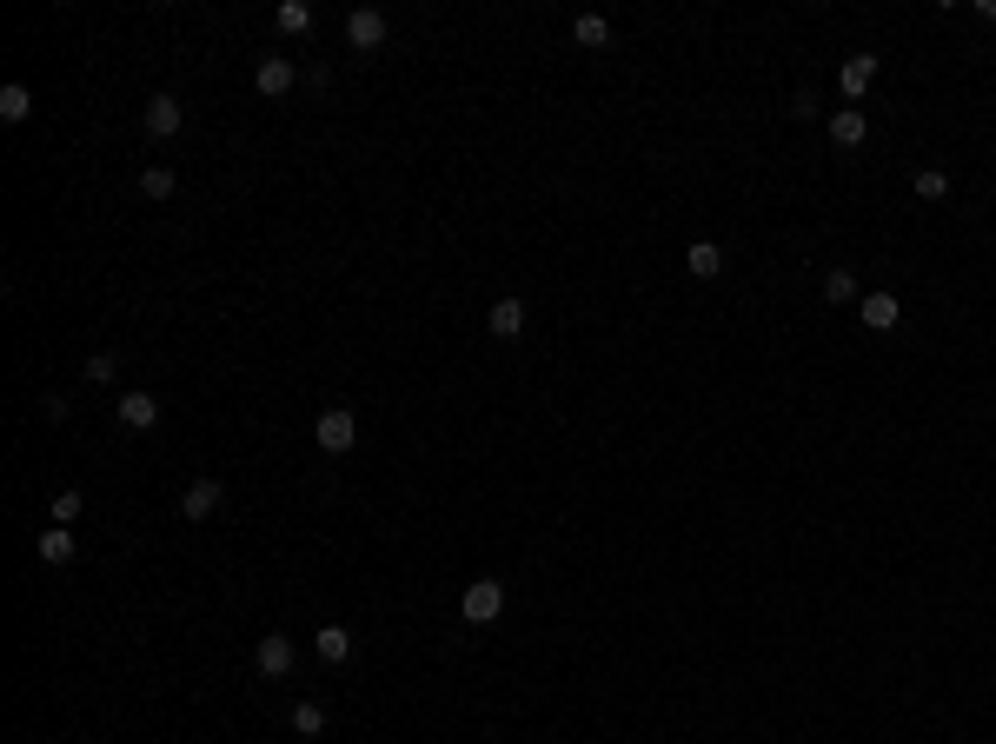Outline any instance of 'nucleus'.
I'll return each instance as SVG.
<instances>
[{
  "instance_id": "obj_1",
  "label": "nucleus",
  "mask_w": 996,
  "mask_h": 744,
  "mask_svg": "<svg viewBox=\"0 0 996 744\" xmlns=\"http://www.w3.org/2000/svg\"><path fill=\"white\" fill-rule=\"evenodd\" d=\"M313 439L326 452H352V446H359V412H352V406H326L313 419Z\"/></svg>"
},
{
  "instance_id": "obj_2",
  "label": "nucleus",
  "mask_w": 996,
  "mask_h": 744,
  "mask_svg": "<svg viewBox=\"0 0 996 744\" xmlns=\"http://www.w3.org/2000/svg\"><path fill=\"white\" fill-rule=\"evenodd\" d=\"M293 665H299V645L286 632H266L253 645V671H259V678H293Z\"/></svg>"
},
{
  "instance_id": "obj_3",
  "label": "nucleus",
  "mask_w": 996,
  "mask_h": 744,
  "mask_svg": "<svg viewBox=\"0 0 996 744\" xmlns=\"http://www.w3.org/2000/svg\"><path fill=\"white\" fill-rule=\"evenodd\" d=\"M459 612H465V625H492V618L505 612V585H498V578H472L465 598H459Z\"/></svg>"
},
{
  "instance_id": "obj_4",
  "label": "nucleus",
  "mask_w": 996,
  "mask_h": 744,
  "mask_svg": "<svg viewBox=\"0 0 996 744\" xmlns=\"http://www.w3.org/2000/svg\"><path fill=\"white\" fill-rule=\"evenodd\" d=\"M346 40H352V54H379V47H386V14H379V7H352Z\"/></svg>"
},
{
  "instance_id": "obj_5",
  "label": "nucleus",
  "mask_w": 996,
  "mask_h": 744,
  "mask_svg": "<svg viewBox=\"0 0 996 744\" xmlns=\"http://www.w3.org/2000/svg\"><path fill=\"white\" fill-rule=\"evenodd\" d=\"M293 80H299V67H293L286 54H266V60L253 67V87L266 93V100H279V93H293Z\"/></svg>"
},
{
  "instance_id": "obj_6",
  "label": "nucleus",
  "mask_w": 996,
  "mask_h": 744,
  "mask_svg": "<svg viewBox=\"0 0 996 744\" xmlns=\"http://www.w3.org/2000/svg\"><path fill=\"white\" fill-rule=\"evenodd\" d=\"M220 499H226V485H220V479H193V485L180 492V512L200 525V519H213V512H220Z\"/></svg>"
},
{
  "instance_id": "obj_7",
  "label": "nucleus",
  "mask_w": 996,
  "mask_h": 744,
  "mask_svg": "<svg viewBox=\"0 0 996 744\" xmlns=\"http://www.w3.org/2000/svg\"><path fill=\"white\" fill-rule=\"evenodd\" d=\"M113 412H120V426L127 432H153L160 426V399H153V392H120V406Z\"/></svg>"
},
{
  "instance_id": "obj_8",
  "label": "nucleus",
  "mask_w": 996,
  "mask_h": 744,
  "mask_svg": "<svg viewBox=\"0 0 996 744\" xmlns=\"http://www.w3.org/2000/svg\"><path fill=\"white\" fill-rule=\"evenodd\" d=\"M870 80H877V54H850L844 67H837V93H844V100H864Z\"/></svg>"
},
{
  "instance_id": "obj_9",
  "label": "nucleus",
  "mask_w": 996,
  "mask_h": 744,
  "mask_svg": "<svg viewBox=\"0 0 996 744\" xmlns=\"http://www.w3.org/2000/svg\"><path fill=\"white\" fill-rule=\"evenodd\" d=\"M857 313H864V326H870V333H897L904 306H897V293H864V299H857Z\"/></svg>"
},
{
  "instance_id": "obj_10",
  "label": "nucleus",
  "mask_w": 996,
  "mask_h": 744,
  "mask_svg": "<svg viewBox=\"0 0 996 744\" xmlns=\"http://www.w3.org/2000/svg\"><path fill=\"white\" fill-rule=\"evenodd\" d=\"M180 120H186V107L173 100V93H153V100H147V133H153V140H173Z\"/></svg>"
},
{
  "instance_id": "obj_11",
  "label": "nucleus",
  "mask_w": 996,
  "mask_h": 744,
  "mask_svg": "<svg viewBox=\"0 0 996 744\" xmlns=\"http://www.w3.org/2000/svg\"><path fill=\"white\" fill-rule=\"evenodd\" d=\"M864 133H870V120L857 107H837L830 113V147H864Z\"/></svg>"
},
{
  "instance_id": "obj_12",
  "label": "nucleus",
  "mask_w": 996,
  "mask_h": 744,
  "mask_svg": "<svg viewBox=\"0 0 996 744\" xmlns=\"http://www.w3.org/2000/svg\"><path fill=\"white\" fill-rule=\"evenodd\" d=\"M313 651L326 658V665H346V658H352V632H346V625H319V632H313Z\"/></svg>"
},
{
  "instance_id": "obj_13",
  "label": "nucleus",
  "mask_w": 996,
  "mask_h": 744,
  "mask_svg": "<svg viewBox=\"0 0 996 744\" xmlns=\"http://www.w3.org/2000/svg\"><path fill=\"white\" fill-rule=\"evenodd\" d=\"M485 326H492L498 339H518L525 333V299H498L492 313H485Z\"/></svg>"
},
{
  "instance_id": "obj_14",
  "label": "nucleus",
  "mask_w": 996,
  "mask_h": 744,
  "mask_svg": "<svg viewBox=\"0 0 996 744\" xmlns=\"http://www.w3.org/2000/svg\"><path fill=\"white\" fill-rule=\"evenodd\" d=\"M684 273H698V279H718V273H724V246H718V240H698L691 253H684Z\"/></svg>"
},
{
  "instance_id": "obj_15",
  "label": "nucleus",
  "mask_w": 996,
  "mask_h": 744,
  "mask_svg": "<svg viewBox=\"0 0 996 744\" xmlns=\"http://www.w3.org/2000/svg\"><path fill=\"white\" fill-rule=\"evenodd\" d=\"M40 565H74V532H67V525H47V532H40Z\"/></svg>"
},
{
  "instance_id": "obj_16",
  "label": "nucleus",
  "mask_w": 996,
  "mask_h": 744,
  "mask_svg": "<svg viewBox=\"0 0 996 744\" xmlns=\"http://www.w3.org/2000/svg\"><path fill=\"white\" fill-rule=\"evenodd\" d=\"M27 113H34V93L20 87V80H7V87H0V120H7V127H20Z\"/></svg>"
},
{
  "instance_id": "obj_17",
  "label": "nucleus",
  "mask_w": 996,
  "mask_h": 744,
  "mask_svg": "<svg viewBox=\"0 0 996 744\" xmlns=\"http://www.w3.org/2000/svg\"><path fill=\"white\" fill-rule=\"evenodd\" d=\"M572 40H578V47H591V54H598V47H605V40H611V20H605V14H578V20H572Z\"/></svg>"
},
{
  "instance_id": "obj_18",
  "label": "nucleus",
  "mask_w": 996,
  "mask_h": 744,
  "mask_svg": "<svg viewBox=\"0 0 996 744\" xmlns=\"http://www.w3.org/2000/svg\"><path fill=\"white\" fill-rule=\"evenodd\" d=\"M293 731H299V738H326V705L299 698V705H293Z\"/></svg>"
},
{
  "instance_id": "obj_19",
  "label": "nucleus",
  "mask_w": 996,
  "mask_h": 744,
  "mask_svg": "<svg viewBox=\"0 0 996 744\" xmlns=\"http://www.w3.org/2000/svg\"><path fill=\"white\" fill-rule=\"evenodd\" d=\"M279 34H313V7L306 0H279Z\"/></svg>"
},
{
  "instance_id": "obj_20",
  "label": "nucleus",
  "mask_w": 996,
  "mask_h": 744,
  "mask_svg": "<svg viewBox=\"0 0 996 744\" xmlns=\"http://www.w3.org/2000/svg\"><path fill=\"white\" fill-rule=\"evenodd\" d=\"M824 299L830 306H850V299H857V273H850V266H830L824 273Z\"/></svg>"
},
{
  "instance_id": "obj_21",
  "label": "nucleus",
  "mask_w": 996,
  "mask_h": 744,
  "mask_svg": "<svg viewBox=\"0 0 996 744\" xmlns=\"http://www.w3.org/2000/svg\"><path fill=\"white\" fill-rule=\"evenodd\" d=\"M943 193H950V173H943V167H923V173H917V200H943Z\"/></svg>"
},
{
  "instance_id": "obj_22",
  "label": "nucleus",
  "mask_w": 996,
  "mask_h": 744,
  "mask_svg": "<svg viewBox=\"0 0 996 744\" xmlns=\"http://www.w3.org/2000/svg\"><path fill=\"white\" fill-rule=\"evenodd\" d=\"M140 193H147V200H166V193H173V173L166 167H140Z\"/></svg>"
},
{
  "instance_id": "obj_23",
  "label": "nucleus",
  "mask_w": 996,
  "mask_h": 744,
  "mask_svg": "<svg viewBox=\"0 0 996 744\" xmlns=\"http://www.w3.org/2000/svg\"><path fill=\"white\" fill-rule=\"evenodd\" d=\"M80 512H87V499H80L74 485H67V492H60V499H54V525H74Z\"/></svg>"
},
{
  "instance_id": "obj_24",
  "label": "nucleus",
  "mask_w": 996,
  "mask_h": 744,
  "mask_svg": "<svg viewBox=\"0 0 996 744\" xmlns=\"http://www.w3.org/2000/svg\"><path fill=\"white\" fill-rule=\"evenodd\" d=\"M113 372H120V359H113V353H93V359H87V386H107Z\"/></svg>"
},
{
  "instance_id": "obj_25",
  "label": "nucleus",
  "mask_w": 996,
  "mask_h": 744,
  "mask_svg": "<svg viewBox=\"0 0 996 744\" xmlns=\"http://www.w3.org/2000/svg\"><path fill=\"white\" fill-rule=\"evenodd\" d=\"M977 20H990V27H996V0H977Z\"/></svg>"
}]
</instances>
